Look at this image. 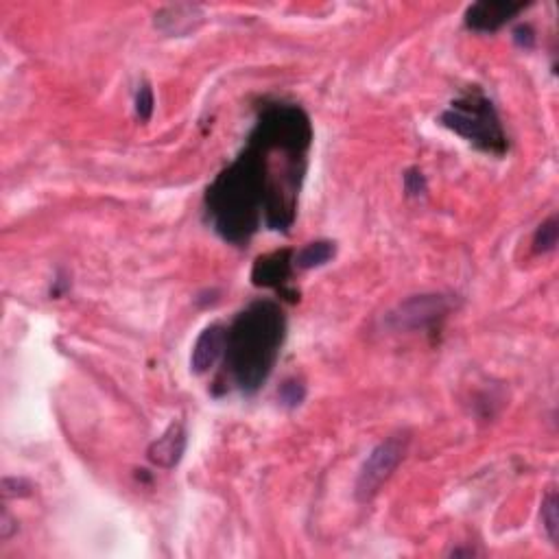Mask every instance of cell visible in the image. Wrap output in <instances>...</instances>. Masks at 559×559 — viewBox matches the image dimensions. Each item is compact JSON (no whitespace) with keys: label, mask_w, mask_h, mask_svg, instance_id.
I'll use <instances>...</instances> for the list:
<instances>
[{"label":"cell","mask_w":559,"mask_h":559,"mask_svg":"<svg viewBox=\"0 0 559 559\" xmlns=\"http://www.w3.org/2000/svg\"><path fill=\"white\" fill-rule=\"evenodd\" d=\"M153 105H156V99H153V90L149 83H142L138 94H136V116L140 118L142 123H147L149 118L153 116Z\"/></svg>","instance_id":"9a60e30c"},{"label":"cell","mask_w":559,"mask_h":559,"mask_svg":"<svg viewBox=\"0 0 559 559\" xmlns=\"http://www.w3.org/2000/svg\"><path fill=\"white\" fill-rule=\"evenodd\" d=\"M514 40L520 44V46H525V49H533V44H535V33L529 25H520L516 31H514Z\"/></svg>","instance_id":"e0dca14e"},{"label":"cell","mask_w":559,"mask_h":559,"mask_svg":"<svg viewBox=\"0 0 559 559\" xmlns=\"http://www.w3.org/2000/svg\"><path fill=\"white\" fill-rule=\"evenodd\" d=\"M404 453H407V439L402 437H389L372 450L370 457H367L361 466L359 479H356L354 494L361 503L372 501L380 492V487L389 481L391 474H394L402 463Z\"/></svg>","instance_id":"277c9868"},{"label":"cell","mask_w":559,"mask_h":559,"mask_svg":"<svg viewBox=\"0 0 559 559\" xmlns=\"http://www.w3.org/2000/svg\"><path fill=\"white\" fill-rule=\"evenodd\" d=\"M293 254L295 252H291V249H278V252L260 256L252 269V280L256 287L273 289V291H278L282 297H289L291 302H295L297 291L289 289L293 267H295Z\"/></svg>","instance_id":"8992f818"},{"label":"cell","mask_w":559,"mask_h":559,"mask_svg":"<svg viewBox=\"0 0 559 559\" xmlns=\"http://www.w3.org/2000/svg\"><path fill=\"white\" fill-rule=\"evenodd\" d=\"M204 18L201 16V9L197 5H171L156 14V27H160L166 33H182V22L186 31L195 29L197 22Z\"/></svg>","instance_id":"30bf717a"},{"label":"cell","mask_w":559,"mask_h":559,"mask_svg":"<svg viewBox=\"0 0 559 559\" xmlns=\"http://www.w3.org/2000/svg\"><path fill=\"white\" fill-rule=\"evenodd\" d=\"M404 193H407V197H424L426 195V177L420 169H409L407 173H404Z\"/></svg>","instance_id":"2e32d148"},{"label":"cell","mask_w":559,"mask_h":559,"mask_svg":"<svg viewBox=\"0 0 559 559\" xmlns=\"http://www.w3.org/2000/svg\"><path fill=\"white\" fill-rule=\"evenodd\" d=\"M186 442H188V437H186L184 426L180 422H175L166 428L162 437H158L156 442L149 446L147 457L153 466L171 470L182 461V457L186 453Z\"/></svg>","instance_id":"9c48e42d"},{"label":"cell","mask_w":559,"mask_h":559,"mask_svg":"<svg viewBox=\"0 0 559 559\" xmlns=\"http://www.w3.org/2000/svg\"><path fill=\"white\" fill-rule=\"evenodd\" d=\"M278 398H280V402L284 404V407L295 409V407H300V404L304 402L306 387L302 385V380L289 378V380H284V383H282V387L278 391Z\"/></svg>","instance_id":"5bb4252c"},{"label":"cell","mask_w":559,"mask_h":559,"mask_svg":"<svg viewBox=\"0 0 559 559\" xmlns=\"http://www.w3.org/2000/svg\"><path fill=\"white\" fill-rule=\"evenodd\" d=\"M542 525L546 533H549L551 542L559 544V501L555 492H551L542 501Z\"/></svg>","instance_id":"4fadbf2b"},{"label":"cell","mask_w":559,"mask_h":559,"mask_svg":"<svg viewBox=\"0 0 559 559\" xmlns=\"http://www.w3.org/2000/svg\"><path fill=\"white\" fill-rule=\"evenodd\" d=\"M337 254V243L335 241H315L304 245L300 252L293 254V263L297 269H315L330 263Z\"/></svg>","instance_id":"8fae6325"},{"label":"cell","mask_w":559,"mask_h":559,"mask_svg":"<svg viewBox=\"0 0 559 559\" xmlns=\"http://www.w3.org/2000/svg\"><path fill=\"white\" fill-rule=\"evenodd\" d=\"M228 346V328L223 324H210L197 337L193 354H190V367L195 374H206L225 356Z\"/></svg>","instance_id":"ba28073f"},{"label":"cell","mask_w":559,"mask_h":559,"mask_svg":"<svg viewBox=\"0 0 559 559\" xmlns=\"http://www.w3.org/2000/svg\"><path fill=\"white\" fill-rule=\"evenodd\" d=\"M287 337V317L282 306L256 300L236 315L228 328L225 367L243 394H254L267 383Z\"/></svg>","instance_id":"7a4b0ae2"},{"label":"cell","mask_w":559,"mask_h":559,"mask_svg":"<svg viewBox=\"0 0 559 559\" xmlns=\"http://www.w3.org/2000/svg\"><path fill=\"white\" fill-rule=\"evenodd\" d=\"M529 3L514 0H479L466 11V27L477 33H494L516 18Z\"/></svg>","instance_id":"52a82bcc"},{"label":"cell","mask_w":559,"mask_h":559,"mask_svg":"<svg viewBox=\"0 0 559 559\" xmlns=\"http://www.w3.org/2000/svg\"><path fill=\"white\" fill-rule=\"evenodd\" d=\"M559 241V221L553 214L551 219H546L533 234V252L535 254H549L557 247Z\"/></svg>","instance_id":"7c38bea8"},{"label":"cell","mask_w":559,"mask_h":559,"mask_svg":"<svg viewBox=\"0 0 559 559\" xmlns=\"http://www.w3.org/2000/svg\"><path fill=\"white\" fill-rule=\"evenodd\" d=\"M450 311V302L444 295H415L402 302L387 321L396 330H426L439 324Z\"/></svg>","instance_id":"5b68a950"},{"label":"cell","mask_w":559,"mask_h":559,"mask_svg":"<svg viewBox=\"0 0 559 559\" xmlns=\"http://www.w3.org/2000/svg\"><path fill=\"white\" fill-rule=\"evenodd\" d=\"M269 193L267 153L252 140L206 190V212L223 241L245 245L265 219Z\"/></svg>","instance_id":"6da1fadb"},{"label":"cell","mask_w":559,"mask_h":559,"mask_svg":"<svg viewBox=\"0 0 559 559\" xmlns=\"http://www.w3.org/2000/svg\"><path fill=\"white\" fill-rule=\"evenodd\" d=\"M439 121L483 153L501 158L509 151L501 116H498L494 103L479 88L463 92L459 99L450 103Z\"/></svg>","instance_id":"3957f363"}]
</instances>
